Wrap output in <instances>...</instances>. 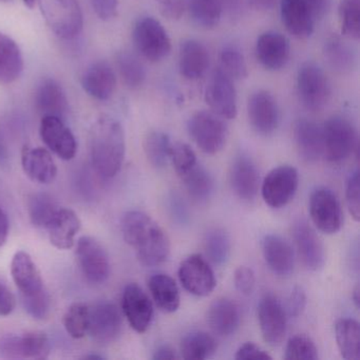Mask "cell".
<instances>
[{"mask_svg": "<svg viewBox=\"0 0 360 360\" xmlns=\"http://www.w3.org/2000/svg\"><path fill=\"white\" fill-rule=\"evenodd\" d=\"M179 278L185 290L198 297H206L217 285L214 271L200 255H193L181 263Z\"/></svg>", "mask_w": 360, "mask_h": 360, "instance_id": "14", "label": "cell"}, {"mask_svg": "<svg viewBox=\"0 0 360 360\" xmlns=\"http://www.w3.org/2000/svg\"><path fill=\"white\" fill-rule=\"evenodd\" d=\"M316 20H322L330 11L333 0H302Z\"/></svg>", "mask_w": 360, "mask_h": 360, "instance_id": "56", "label": "cell"}, {"mask_svg": "<svg viewBox=\"0 0 360 360\" xmlns=\"http://www.w3.org/2000/svg\"><path fill=\"white\" fill-rule=\"evenodd\" d=\"M258 319L263 338L269 345H279L286 334V313L280 301L266 295L258 304Z\"/></svg>", "mask_w": 360, "mask_h": 360, "instance_id": "18", "label": "cell"}, {"mask_svg": "<svg viewBox=\"0 0 360 360\" xmlns=\"http://www.w3.org/2000/svg\"><path fill=\"white\" fill-rule=\"evenodd\" d=\"M122 309L136 332L145 333L148 330L153 316V302L139 284L129 283L126 286L122 297Z\"/></svg>", "mask_w": 360, "mask_h": 360, "instance_id": "16", "label": "cell"}, {"mask_svg": "<svg viewBox=\"0 0 360 360\" xmlns=\"http://www.w3.org/2000/svg\"><path fill=\"white\" fill-rule=\"evenodd\" d=\"M16 307V298L7 284L0 280V316H8Z\"/></svg>", "mask_w": 360, "mask_h": 360, "instance_id": "55", "label": "cell"}, {"mask_svg": "<svg viewBox=\"0 0 360 360\" xmlns=\"http://www.w3.org/2000/svg\"><path fill=\"white\" fill-rule=\"evenodd\" d=\"M337 345L342 358L347 360L360 359V326L352 318L338 320L335 326Z\"/></svg>", "mask_w": 360, "mask_h": 360, "instance_id": "35", "label": "cell"}, {"mask_svg": "<svg viewBox=\"0 0 360 360\" xmlns=\"http://www.w3.org/2000/svg\"><path fill=\"white\" fill-rule=\"evenodd\" d=\"M204 250L210 260L217 265L226 263L231 256V238L222 229H212L204 237Z\"/></svg>", "mask_w": 360, "mask_h": 360, "instance_id": "41", "label": "cell"}, {"mask_svg": "<svg viewBox=\"0 0 360 360\" xmlns=\"http://www.w3.org/2000/svg\"><path fill=\"white\" fill-rule=\"evenodd\" d=\"M117 65L126 87L132 90L142 87L146 79V71L136 56L129 52H121L117 54Z\"/></svg>", "mask_w": 360, "mask_h": 360, "instance_id": "40", "label": "cell"}, {"mask_svg": "<svg viewBox=\"0 0 360 360\" xmlns=\"http://www.w3.org/2000/svg\"><path fill=\"white\" fill-rule=\"evenodd\" d=\"M236 359L266 360L271 359V357L267 354V352H265L264 349H261L255 343L246 342L238 349L237 354H236Z\"/></svg>", "mask_w": 360, "mask_h": 360, "instance_id": "54", "label": "cell"}, {"mask_svg": "<svg viewBox=\"0 0 360 360\" xmlns=\"http://www.w3.org/2000/svg\"><path fill=\"white\" fill-rule=\"evenodd\" d=\"M153 300L165 313H174L180 307V292L176 281L165 274H155L148 281Z\"/></svg>", "mask_w": 360, "mask_h": 360, "instance_id": "33", "label": "cell"}, {"mask_svg": "<svg viewBox=\"0 0 360 360\" xmlns=\"http://www.w3.org/2000/svg\"><path fill=\"white\" fill-rule=\"evenodd\" d=\"M48 26L60 39H72L83 29V14L77 0H37Z\"/></svg>", "mask_w": 360, "mask_h": 360, "instance_id": "3", "label": "cell"}, {"mask_svg": "<svg viewBox=\"0 0 360 360\" xmlns=\"http://www.w3.org/2000/svg\"><path fill=\"white\" fill-rule=\"evenodd\" d=\"M252 6L259 10H271L275 6L276 0H250Z\"/></svg>", "mask_w": 360, "mask_h": 360, "instance_id": "60", "label": "cell"}, {"mask_svg": "<svg viewBox=\"0 0 360 360\" xmlns=\"http://www.w3.org/2000/svg\"><path fill=\"white\" fill-rule=\"evenodd\" d=\"M189 136L193 142L207 155H216L226 144L229 129L220 117L214 112L199 111L187 124Z\"/></svg>", "mask_w": 360, "mask_h": 360, "instance_id": "5", "label": "cell"}, {"mask_svg": "<svg viewBox=\"0 0 360 360\" xmlns=\"http://www.w3.org/2000/svg\"><path fill=\"white\" fill-rule=\"evenodd\" d=\"M134 41L143 58L151 63L161 62L172 51V41L159 20L143 18L134 29Z\"/></svg>", "mask_w": 360, "mask_h": 360, "instance_id": "7", "label": "cell"}, {"mask_svg": "<svg viewBox=\"0 0 360 360\" xmlns=\"http://www.w3.org/2000/svg\"><path fill=\"white\" fill-rule=\"evenodd\" d=\"M50 352L49 338L39 330L0 336V357L6 359H46Z\"/></svg>", "mask_w": 360, "mask_h": 360, "instance_id": "8", "label": "cell"}, {"mask_svg": "<svg viewBox=\"0 0 360 360\" xmlns=\"http://www.w3.org/2000/svg\"><path fill=\"white\" fill-rule=\"evenodd\" d=\"M217 351V341L205 332L186 335L181 343V354L184 359L203 360L212 357Z\"/></svg>", "mask_w": 360, "mask_h": 360, "instance_id": "37", "label": "cell"}, {"mask_svg": "<svg viewBox=\"0 0 360 360\" xmlns=\"http://www.w3.org/2000/svg\"><path fill=\"white\" fill-rule=\"evenodd\" d=\"M1 3H9V1H11V0H0Z\"/></svg>", "mask_w": 360, "mask_h": 360, "instance_id": "64", "label": "cell"}, {"mask_svg": "<svg viewBox=\"0 0 360 360\" xmlns=\"http://www.w3.org/2000/svg\"><path fill=\"white\" fill-rule=\"evenodd\" d=\"M82 86L92 98L107 101L115 94L117 75L108 63L98 60L86 69L82 77Z\"/></svg>", "mask_w": 360, "mask_h": 360, "instance_id": "23", "label": "cell"}, {"mask_svg": "<svg viewBox=\"0 0 360 360\" xmlns=\"http://www.w3.org/2000/svg\"><path fill=\"white\" fill-rule=\"evenodd\" d=\"M284 358L286 360H316L318 349L309 337L296 335L288 340Z\"/></svg>", "mask_w": 360, "mask_h": 360, "instance_id": "46", "label": "cell"}, {"mask_svg": "<svg viewBox=\"0 0 360 360\" xmlns=\"http://www.w3.org/2000/svg\"><path fill=\"white\" fill-rule=\"evenodd\" d=\"M122 326L123 320L117 305L105 301L90 307L87 334L96 342L101 345L115 342L121 335Z\"/></svg>", "mask_w": 360, "mask_h": 360, "instance_id": "13", "label": "cell"}, {"mask_svg": "<svg viewBox=\"0 0 360 360\" xmlns=\"http://www.w3.org/2000/svg\"><path fill=\"white\" fill-rule=\"evenodd\" d=\"M248 115L255 131L262 136L273 134L279 125L280 112L277 101L265 90H258L250 96Z\"/></svg>", "mask_w": 360, "mask_h": 360, "instance_id": "15", "label": "cell"}, {"mask_svg": "<svg viewBox=\"0 0 360 360\" xmlns=\"http://www.w3.org/2000/svg\"><path fill=\"white\" fill-rule=\"evenodd\" d=\"M222 70L231 79H243L248 77V65L243 54L238 48L233 46L224 47L220 53Z\"/></svg>", "mask_w": 360, "mask_h": 360, "instance_id": "45", "label": "cell"}, {"mask_svg": "<svg viewBox=\"0 0 360 360\" xmlns=\"http://www.w3.org/2000/svg\"><path fill=\"white\" fill-rule=\"evenodd\" d=\"M280 9L282 22L290 35L305 39L313 34L316 20L302 0H281Z\"/></svg>", "mask_w": 360, "mask_h": 360, "instance_id": "26", "label": "cell"}, {"mask_svg": "<svg viewBox=\"0 0 360 360\" xmlns=\"http://www.w3.org/2000/svg\"><path fill=\"white\" fill-rule=\"evenodd\" d=\"M153 358L155 360H174L178 359L179 356L172 347L168 345H162V347H158Z\"/></svg>", "mask_w": 360, "mask_h": 360, "instance_id": "58", "label": "cell"}, {"mask_svg": "<svg viewBox=\"0 0 360 360\" xmlns=\"http://www.w3.org/2000/svg\"><path fill=\"white\" fill-rule=\"evenodd\" d=\"M22 165L25 174L39 184H50L58 176V166L53 158L41 147H24Z\"/></svg>", "mask_w": 360, "mask_h": 360, "instance_id": "25", "label": "cell"}, {"mask_svg": "<svg viewBox=\"0 0 360 360\" xmlns=\"http://www.w3.org/2000/svg\"><path fill=\"white\" fill-rule=\"evenodd\" d=\"M290 43L281 33L269 31L261 34L257 41V60L267 70L283 68L290 58Z\"/></svg>", "mask_w": 360, "mask_h": 360, "instance_id": "22", "label": "cell"}, {"mask_svg": "<svg viewBox=\"0 0 360 360\" xmlns=\"http://www.w3.org/2000/svg\"><path fill=\"white\" fill-rule=\"evenodd\" d=\"M240 319L239 307L231 299H218L208 309V326L218 336L229 337L233 335L239 328Z\"/></svg>", "mask_w": 360, "mask_h": 360, "instance_id": "31", "label": "cell"}, {"mask_svg": "<svg viewBox=\"0 0 360 360\" xmlns=\"http://www.w3.org/2000/svg\"><path fill=\"white\" fill-rule=\"evenodd\" d=\"M39 134L48 148L64 161H70L77 155V140L60 117H43Z\"/></svg>", "mask_w": 360, "mask_h": 360, "instance_id": "17", "label": "cell"}, {"mask_svg": "<svg viewBox=\"0 0 360 360\" xmlns=\"http://www.w3.org/2000/svg\"><path fill=\"white\" fill-rule=\"evenodd\" d=\"M77 261L83 275L94 284L104 283L110 275V260L102 244L89 236L79 238L77 244Z\"/></svg>", "mask_w": 360, "mask_h": 360, "instance_id": "9", "label": "cell"}, {"mask_svg": "<svg viewBox=\"0 0 360 360\" xmlns=\"http://www.w3.org/2000/svg\"><path fill=\"white\" fill-rule=\"evenodd\" d=\"M210 63V52L203 44L188 39L181 45L179 68L185 79L191 81L201 79L207 72Z\"/></svg>", "mask_w": 360, "mask_h": 360, "instance_id": "29", "label": "cell"}, {"mask_svg": "<svg viewBox=\"0 0 360 360\" xmlns=\"http://www.w3.org/2000/svg\"><path fill=\"white\" fill-rule=\"evenodd\" d=\"M292 238L301 262L309 271H318L324 265L326 255L321 240L309 223L299 220L292 226Z\"/></svg>", "mask_w": 360, "mask_h": 360, "instance_id": "19", "label": "cell"}, {"mask_svg": "<svg viewBox=\"0 0 360 360\" xmlns=\"http://www.w3.org/2000/svg\"><path fill=\"white\" fill-rule=\"evenodd\" d=\"M24 70V58L18 44L0 32V84L14 83Z\"/></svg>", "mask_w": 360, "mask_h": 360, "instance_id": "32", "label": "cell"}, {"mask_svg": "<svg viewBox=\"0 0 360 360\" xmlns=\"http://www.w3.org/2000/svg\"><path fill=\"white\" fill-rule=\"evenodd\" d=\"M24 1L25 5L27 7L30 8V9H33L35 6V3H37V0H22Z\"/></svg>", "mask_w": 360, "mask_h": 360, "instance_id": "63", "label": "cell"}, {"mask_svg": "<svg viewBox=\"0 0 360 360\" xmlns=\"http://www.w3.org/2000/svg\"><path fill=\"white\" fill-rule=\"evenodd\" d=\"M294 140L299 155L313 163L323 155L322 127L307 119H299L294 125Z\"/></svg>", "mask_w": 360, "mask_h": 360, "instance_id": "28", "label": "cell"}, {"mask_svg": "<svg viewBox=\"0 0 360 360\" xmlns=\"http://www.w3.org/2000/svg\"><path fill=\"white\" fill-rule=\"evenodd\" d=\"M338 15L342 34L358 41L360 37V0H339Z\"/></svg>", "mask_w": 360, "mask_h": 360, "instance_id": "43", "label": "cell"}, {"mask_svg": "<svg viewBox=\"0 0 360 360\" xmlns=\"http://www.w3.org/2000/svg\"><path fill=\"white\" fill-rule=\"evenodd\" d=\"M9 236V220L7 214L0 207V248L5 245Z\"/></svg>", "mask_w": 360, "mask_h": 360, "instance_id": "57", "label": "cell"}, {"mask_svg": "<svg viewBox=\"0 0 360 360\" xmlns=\"http://www.w3.org/2000/svg\"><path fill=\"white\" fill-rule=\"evenodd\" d=\"M323 155L330 162L345 161L357 147V132L351 121L336 115L322 126Z\"/></svg>", "mask_w": 360, "mask_h": 360, "instance_id": "4", "label": "cell"}, {"mask_svg": "<svg viewBox=\"0 0 360 360\" xmlns=\"http://www.w3.org/2000/svg\"><path fill=\"white\" fill-rule=\"evenodd\" d=\"M307 305V296L302 288H295L290 292V298L288 302V315L292 317H298L304 311Z\"/></svg>", "mask_w": 360, "mask_h": 360, "instance_id": "53", "label": "cell"}, {"mask_svg": "<svg viewBox=\"0 0 360 360\" xmlns=\"http://www.w3.org/2000/svg\"><path fill=\"white\" fill-rule=\"evenodd\" d=\"M221 4L223 10H226L231 15H238L241 11L242 0H221Z\"/></svg>", "mask_w": 360, "mask_h": 360, "instance_id": "59", "label": "cell"}, {"mask_svg": "<svg viewBox=\"0 0 360 360\" xmlns=\"http://www.w3.org/2000/svg\"><path fill=\"white\" fill-rule=\"evenodd\" d=\"M181 178L185 189L193 201L205 203L212 198L214 189V179L203 166L195 164Z\"/></svg>", "mask_w": 360, "mask_h": 360, "instance_id": "36", "label": "cell"}, {"mask_svg": "<svg viewBox=\"0 0 360 360\" xmlns=\"http://www.w3.org/2000/svg\"><path fill=\"white\" fill-rule=\"evenodd\" d=\"M91 4L96 15L104 22L117 16L119 0H91Z\"/></svg>", "mask_w": 360, "mask_h": 360, "instance_id": "52", "label": "cell"}, {"mask_svg": "<svg viewBox=\"0 0 360 360\" xmlns=\"http://www.w3.org/2000/svg\"><path fill=\"white\" fill-rule=\"evenodd\" d=\"M22 304L29 315L34 319L43 320L49 315L51 309V299L47 290L43 294L37 295L32 298L22 299Z\"/></svg>", "mask_w": 360, "mask_h": 360, "instance_id": "49", "label": "cell"}, {"mask_svg": "<svg viewBox=\"0 0 360 360\" xmlns=\"http://www.w3.org/2000/svg\"><path fill=\"white\" fill-rule=\"evenodd\" d=\"M89 305L84 302L72 303L65 313L64 326L72 338L81 339L88 332L89 323Z\"/></svg>", "mask_w": 360, "mask_h": 360, "instance_id": "44", "label": "cell"}, {"mask_svg": "<svg viewBox=\"0 0 360 360\" xmlns=\"http://www.w3.org/2000/svg\"><path fill=\"white\" fill-rule=\"evenodd\" d=\"M104 356L102 355H96V354H89V355H86L85 357H84V359H98V360H102L104 359Z\"/></svg>", "mask_w": 360, "mask_h": 360, "instance_id": "62", "label": "cell"}, {"mask_svg": "<svg viewBox=\"0 0 360 360\" xmlns=\"http://www.w3.org/2000/svg\"><path fill=\"white\" fill-rule=\"evenodd\" d=\"M160 13L169 20H179L185 12L184 0H155Z\"/></svg>", "mask_w": 360, "mask_h": 360, "instance_id": "50", "label": "cell"}, {"mask_svg": "<svg viewBox=\"0 0 360 360\" xmlns=\"http://www.w3.org/2000/svg\"><path fill=\"white\" fill-rule=\"evenodd\" d=\"M298 184L296 168L290 165L274 168L263 181L261 188L263 200L271 207H283L294 198Z\"/></svg>", "mask_w": 360, "mask_h": 360, "instance_id": "10", "label": "cell"}, {"mask_svg": "<svg viewBox=\"0 0 360 360\" xmlns=\"http://www.w3.org/2000/svg\"><path fill=\"white\" fill-rule=\"evenodd\" d=\"M255 274L250 267L240 266L235 273V285L236 288L239 290L241 294L250 295L254 290Z\"/></svg>", "mask_w": 360, "mask_h": 360, "instance_id": "51", "label": "cell"}, {"mask_svg": "<svg viewBox=\"0 0 360 360\" xmlns=\"http://www.w3.org/2000/svg\"><path fill=\"white\" fill-rule=\"evenodd\" d=\"M81 225L77 212L70 208L60 207L45 229H47L52 245L58 250H65L75 245V236L81 229Z\"/></svg>", "mask_w": 360, "mask_h": 360, "instance_id": "24", "label": "cell"}, {"mask_svg": "<svg viewBox=\"0 0 360 360\" xmlns=\"http://www.w3.org/2000/svg\"><path fill=\"white\" fill-rule=\"evenodd\" d=\"M297 91L304 108L320 111L330 98V85L324 71L315 63H305L297 75Z\"/></svg>", "mask_w": 360, "mask_h": 360, "instance_id": "6", "label": "cell"}, {"mask_svg": "<svg viewBox=\"0 0 360 360\" xmlns=\"http://www.w3.org/2000/svg\"><path fill=\"white\" fill-rule=\"evenodd\" d=\"M35 106L43 117H56L63 120L68 112L66 94L56 79L41 82L35 94Z\"/></svg>", "mask_w": 360, "mask_h": 360, "instance_id": "30", "label": "cell"}, {"mask_svg": "<svg viewBox=\"0 0 360 360\" xmlns=\"http://www.w3.org/2000/svg\"><path fill=\"white\" fill-rule=\"evenodd\" d=\"M170 143L169 136L162 131H150L145 136L144 151L151 165L162 168L169 160Z\"/></svg>", "mask_w": 360, "mask_h": 360, "instance_id": "42", "label": "cell"}, {"mask_svg": "<svg viewBox=\"0 0 360 360\" xmlns=\"http://www.w3.org/2000/svg\"><path fill=\"white\" fill-rule=\"evenodd\" d=\"M359 286H356L355 290H354V294H353V300L354 303H355L356 307H359Z\"/></svg>", "mask_w": 360, "mask_h": 360, "instance_id": "61", "label": "cell"}, {"mask_svg": "<svg viewBox=\"0 0 360 360\" xmlns=\"http://www.w3.org/2000/svg\"><path fill=\"white\" fill-rule=\"evenodd\" d=\"M169 159L179 176H183L197 164L195 151L184 143H176L170 147Z\"/></svg>", "mask_w": 360, "mask_h": 360, "instance_id": "47", "label": "cell"}, {"mask_svg": "<svg viewBox=\"0 0 360 360\" xmlns=\"http://www.w3.org/2000/svg\"><path fill=\"white\" fill-rule=\"evenodd\" d=\"M309 214L315 226L322 233L333 235L342 226V212L338 198L330 189H316L309 199Z\"/></svg>", "mask_w": 360, "mask_h": 360, "instance_id": "12", "label": "cell"}, {"mask_svg": "<svg viewBox=\"0 0 360 360\" xmlns=\"http://www.w3.org/2000/svg\"><path fill=\"white\" fill-rule=\"evenodd\" d=\"M185 7L193 22L202 28H214L222 18L221 0H186Z\"/></svg>", "mask_w": 360, "mask_h": 360, "instance_id": "38", "label": "cell"}, {"mask_svg": "<svg viewBox=\"0 0 360 360\" xmlns=\"http://www.w3.org/2000/svg\"><path fill=\"white\" fill-rule=\"evenodd\" d=\"M233 191L240 199L252 201L260 186V176L255 162L248 155H240L233 160L229 172Z\"/></svg>", "mask_w": 360, "mask_h": 360, "instance_id": "21", "label": "cell"}, {"mask_svg": "<svg viewBox=\"0 0 360 360\" xmlns=\"http://www.w3.org/2000/svg\"><path fill=\"white\" fill-rule=\"evenodd\" d=\"M205 101L218 117L227 120L237 117V92L231 77L222 69H216L210 75L206 86Z\"/></svg>", "mask_w": 360, "mask_h": 360, "instance_id": "11", "label": "cell"}, {"mask_svg": "<svg viewBox=\"0 0 360 360\" xmlns=\"http://www.w3.org/2000/svg\"><path fill=\"white\" fill-rule=\"evenodd\" d=\"M125 151V134L121 124L112 117L98 119L90 131V155L96 172L104 179L117 176Z\"/></svg>", "mask_w": 360, "mask_h": 360, "instance_id": "2", "label": "cell"}, {"mask_svg": "<svg viewBox=\"0 0 360 360\" xmlns=\"http://www.w3.org/2000/svg\"><path fill=\"white\" fill-rule=\"evenodd\" d=\"M122 233L145 266H158L169 256L170 242L165 231L145 212L131 210L122 218Z\"/></svg>", "mask_w": 360, "mask_h": 360, "instance_id": "1", "label": "cell"}, {"mask_svg": "<svg viewBox=\"0 0 360 360\" xmlns=\"http://www.w3.org/2000/svg\"><path fill=\"white\" fill-rule=\"evenodd\" d=\"M359 191V172L356 170L349 176L347 188H345L347 208H349V214L356 222L360 220Z\"/></svg>", "mask_w": 360, "mask_h": 360, "instance_id": "48", "label": "cell"}, {"mask_svg": "<svg viewBox=\"0 0 360 360\" xmlns=\"http://www.w3.org/2000/svg\"><path fill=\"white\" fill-rule=\"evenodd\" d=\"M11 275L22 299L32 298L46 292L43 278L28 252L20 250L11 262Z\"/></svg>", "mask_w": 360, "mask_h": 360, "instance_id": "20", "label": "cell"}, {"mask_svg": "<svg viewBox=\"0 0 360 360\" xmlns=\"http://www.w3.org/2000/svg\"><path fill=\"white\" fill-rule=\"evenodd\" d=\"M262 252L265 262L276 275L288 277L294 271V252L290 243L281 236H265Z\"/></svg>", "mask_w": 360, "mask_h": 360, "instance_id": "27", "label": "cell"}, {"mask_svg": "<svg viewBox=\"0 0 360 360\" xmlns=\"http://www.w3.org/2000/svg\"><path fill=\"white\" fill-rule=\"evenodd\" d=\"M56 200L45 193H33L28 199V214L31 223L39 229H46L56 210Z\"/></svg>", "mask_w": 360, "mask_h": 360, "instance_id": "39", "label": "cell"}, {"mask_svg": "<svg viewBox=\"0 0 360 360\" xmlns=\"http://www.w3.org/2000/svg\"><path fill=\"white\" fill-rule=\"evenodd\" d=\"M323 54L330 68L336 72H351L355 68V51L341 37L336 35L328 37L324 44Z\"/></svg>", "mask_w": 360, "mask_h": 360, "instance_id": "34", "label": "cell"}]
</instances>
